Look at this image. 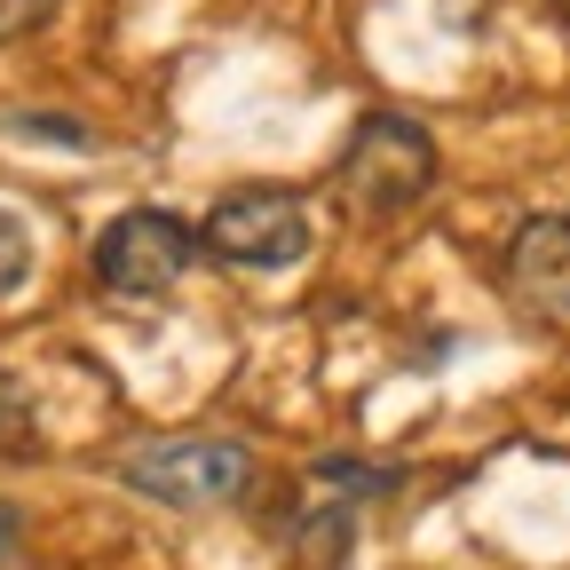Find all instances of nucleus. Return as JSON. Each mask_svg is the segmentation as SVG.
<instances>
[{
  "mask_svg": "<svg viewBox=\"0 0 570 570\" xmlns=\"http://www.w3.org/2000/svg\"><path fill=\"white\" fill-rule=\"evenodd\" d=\"M9 547H17V508L0 499V554H9Z\"/></svg>",
  "mask_w": 570,
  "mask_h": 570,
  "instance_id": "obj_9",
  "label": "nucleus"
},
{
  "mask_svg": "<svg viewBox=\"0 0 570 570\" xmlns=\"http://www.w3.org/2000/svg\"><path fill=\"white\" fill-rule=\"evenodd\" d=\"M333 190H341V206L356 214V223H396L404 206H420L428 190H436V142H428V127H412L396 111H373L365 127H356Z\"/></svg>",
  "mask_w": 570,
  "mask_h": 570,
  "instance_id": "obj_1",
  "label": "nucleus"
},
{
  "mask_svg": "<svg viewBox=\"0 0 570 570\" xmlns=\"http://www.w3.org/2000/svg\"><path fill=\"white\" fill-rule=\"evenodd\" d=\"M190 254H198V230L183 223V214L127 206L119 223L96 238V285H104V294H127V302H159V294L183 285Z\"/></svg>",
  "mask_w": 570,
  "mask_h": 570,
  "instance_id": "obj_4",
  "label": "nucleus"
},
{
  "mask_svg": "<svg viewBox=\"0 0 570 570\" xmlns=\"http://www.w3.org/2000/svg\"><path fill=\"white\" fill-rule=\"evenodd\" d=\"M56 17V0H0V48L9 40H24L32 24H48Z\"/></svg>",
  "mask_w": 570,
  "mask_h": 570,
  "instance_id": "obj_8",
  "label": "nucleus"
},
{
  "mask_svg": "<svg viewBox=\"0 0 570 570\" xmlns=\"http://www.w3.org/2000/svg\"><path fill=\"white\" fill-rule=\"evenodd\" d=\"M111 475L142 499H159V508H230L254 483V452L230 436H151V444H127Z\"/></svg>",
  "mask_w": 570,
  "mask_h": 570,
  "instance_id": "obj_2",
  "label": "nucleus"
},
{
  "mask_svg": "<svg viewBox=\"0 0 570 570\" xmlns=\"http://www.w3.org/2000/svg\"><path fill=\"white\" fill-rule=\"evenodd\" d=\"M508 285L531 317H570V214H531L515 230Z\"/></svg>",
  "mask_w": 570,
  "mask_h": 570,
  "instance_id": "obj_5",
  "label": "nucleus"
},
{
  "mask_svg": "<svg viewBox=\"0 0 570 570\" xmlns=\"http://www.w3.org/2000/svg\"><path fill=\"white\" fill-rule=\"evenodd\" d=\"M309 238H317L309 198H302V190H277V183L230 190V198L198 223V246L223 262V269H294V262L309 254Z\"/></svg>",
  "mask_w": 570,
  "mask_h": 570,
  "instance_id": "obj_3",
  "label": "nucleus"
},
{
  "mask_svg": "<svg viewBox=\"0 0 570 570\" xmlns=\"http://www.w3.org/2000/svg\"><path fill=\"white\" fill-rule=\"evenodd\" d=\"M32 277V238H24V223L9 206H0V294H17V285Z\"/></svg>",
  "mask_w": 570,
  "mask_h": 570,
  "instance_id": "obj_6",
  "label": "nucleus"
},
{
  "mask_svg": "<svg viewBox=\"0 0 570 570\" xmlns=\"http://www.w3.org/2000/svg\"><path fill=\"white\" fill-rule=\"evenodd\" d=\"M32 444V396L0 373V452H24Z\"/></svg>",
  "mask_w": 570,
  "mask_h": 570,
  "instance_id": "obj_7",
  "label": "nucleus"
}]
</instances>
